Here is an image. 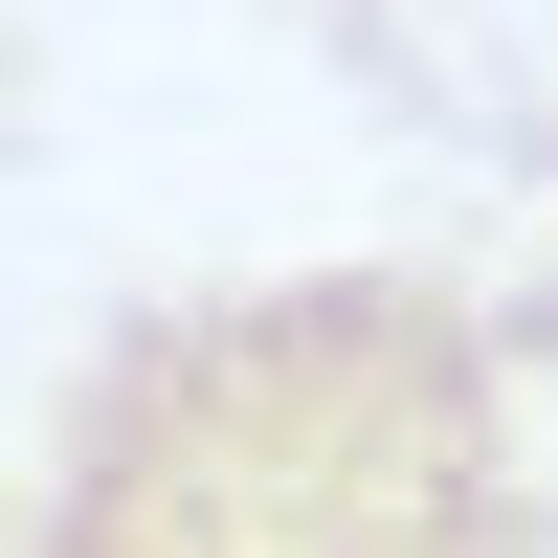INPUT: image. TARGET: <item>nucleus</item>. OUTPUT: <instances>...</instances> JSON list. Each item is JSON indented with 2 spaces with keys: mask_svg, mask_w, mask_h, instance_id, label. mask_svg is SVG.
I'll return each instance as SVG.
<instances>
[{
  "mask_svg": "<svg viewBox=\"0 0 558 558\" xmlns=\"http://www.w3.org/2000/svg\"><path fill=\"white\" fill-rule=\"evenodd\" d=\"M0 558H558L514 336L447 268H246L89 336Z\"/></svg>",
  "mask_w": 558,
  "mask_h": 558,
  "instance_id": "1",
  "label": "nucleus"
}]
</instances>
